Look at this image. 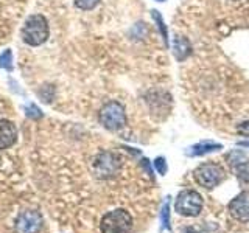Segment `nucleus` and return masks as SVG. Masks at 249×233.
Segmentation results:
<instances>
[{"label": "nucleus", "instance_id": "f257e3e1", "mask_svg": "<svg viewBox=\"0 0 249 233\" xmlns=\"http://www.w3.org/2000/svg\"><path fill=\"white\" fill-rule=\"evenodd\" d=\"M20 34L23 42L31 47L42 45L50 34L49 22H47V19L42 14H31L25 20V23H23Z\"/></svg>", "mask_w": 249, "mask_h": 233}, {"label": "nucleus", "instance_id": "9b49d317", "mask_svg": "<svg viewBox=\"0 0 249 233\" xmlns=\"http://www.w3.org/2000/svg\"><path fill=\"white\" fill-rule=\"evenodd\" d=\"M221 148L223 146L220 143H215L212 140H204V142H199L196 145L187 148L185 155H189V157H199V155H206L209 152H215L218 150H221Z\"/></svg>", "mask_w": 249, "mask_h": 233}, {"label": "nucleus", "instance_id": "f3484780", "mask_svg": "<svg viewBox=\"0 0 249 233\" xmlns=\"http://www.w3.org/2000/svg\"><path fill=\"white\" fill-rule=\"evenodd\" d=\"M154 168H156V171H158L160 176H165L167 174V169H168L165 159H163V157H158V159H156L154 160Z\"/></svg>", "mask_w": 249, "mask_h": 233}, {"label": "nucleus", "instance_id": "423d86ee", "mask_svg": "<svg viewBox=\"0 0 249 233\" xmlns=\"http://www.w3.org/2000/svg\"><path fill=\"white\" fill-rule=\"evenodd\" d=\"M120 168V157L112 152H101L93 160V169L98 177L107 179L114 176Z\"/></svg>", "mask_w": 249, "mask_h": 233}, {"label": "nucleus", "instance_id": "a211bd4d", "mask_svg": "<svg viewBox=\"0 0 249 233\" xmlns=\"http://www.w3.org/2000/svg\"><path fill=\"white\" fill-rule=\"evenodd\" d=\"M27 116H28V118H33V120H39L42 116V112L36 104H30L27 107Z\"/></svg>", "mask_w": 249, "mask_h": 233}, {"label": "nucleus", "instance_id": "412c9836", "mask_svg": "<svg viewBox=\"0 0 249 233\" xmlns=\"http://www.w3.org/2000/svg\"><path fill=\"white\" fill-rule=\"evenodd\" d=\"M185 233H201V232L195 230V229H187V230H185Z\"/></svg>", "mask_w": 249, "mask_h": 233}, {"label": "nucleus", "instance_id": "6e6552de", "mask_svg": "<svg viewBox=\"0 0 249 233\" xmlns=\"http://www.w3.org/2000/svg\"><path fill=\"white\" fill-rule=\"evenodd\" d=\"M229 165L233 169V173L237 174L238 179L243 182H249V157L243 151H232L228 154Z\"/></svg>", "mask_w": 249, "mask_h": 233}, {"label": "nucleus", "instance_id": "1a4fd4ad", "mask_svg": "<svg viewBox=\"0 0 249 233\" xmlns=\"http://www.w3.org/2000/svg\"><path fill=\"white\" fill-rule=\"evenodd\" d=\"M229 212L232 217H235L237 221L248 222L249 221V193L243 191L240 193L235 199H232L229 204Z\"/></svg>", "mask_w": 249, "mask_h": 233}, {"label": "nucleus", "instance_id": "f03ea898", "mask_svg": "<svg viewBox=\"0 0 249 233\" xmlns=\"http://www.w3.org/2000/svg\"><path fill=\"white\" fill-rule=\"evenodd\" d=\"M193 177L199 186H202V188H206V190H212L224 181L226 173L220 163L207 162V163H201V165L195 169Z\"/></svg>", "mask_w": 249, "mask_h": 233}, {"label": "nucleus", "instance_id": "ddd939ff", "mask_svg": "<svg viewBox=\"0 0 249 233\" xmlns=\"http://www.w3.org/2000/svg\"><path fill=\"white\" fill-rule=\"evenodd\" d=\"M151 16H153V19L156 20V23H158V27H159V30H160V34H162L163 42H165V47H168V45H170V41H168V31H167L165 22H163L160 13H159V11H156V10H153V11H151Z\"/></svg>", "mask_w": 249, "mask_h": 233}, {"label": "nucleus", "instance_id": "9d476101", "mask_svg": "<svg viewBox=\"0 0 249 233\" xmlns=\"http://www.w3.org/2000/svg\"><path fill=\"white\" fill-rule=\"evenodd\" d=\"M18 140V128L10 120H0V151L11 148Z\"/></svg>", "mask_w": 249, "mask_h": 233}, {"label": "nucleus", "instance_id": "4be33fe9", "mask_svg": "<svg viewBox=\"0 0 249 233\" xmlns=\"http://www.w3.org/2000/svg\"><path fill=\"white\" fill-rule=\"evenodd\" d=\"M156 2H165V0H156Z\"/></svg>", "mask_w": 249, "mask_h": 233}, {"label": "nucleus", "instance_id": "0eeeda50", "mask_svg": "<svg viewBox=\"0 0 249 233\" xmlns=\"http://www.w3.org/2000/svg\"><path fill=\"white\" fill-rule=\"evenodd\" d=\"M42 229V216L35 210H25L16 217V233H39Z\"/></svg>", "mask_w": 249, "mask_h": 233}, {"label": "nucleus", "instance_id": "aec40b11", "mask_svg": "<svg viewBox=\"0 0 249 233\" xmlns=\"http://www.w3.org/2000/svg\"><path fill=\"white\" fill-rule=\"evenodd\" d=\"M240 148H249V140H240V142L237 143Z\"/></svg>", "mask_w": 249, "mask_h": 233}, {"label": "nucleus", "instance_id": "39448f33", "mask_svg": "<svg viewBox=\"0 0 249 233\" xmlns=\"http://www.w3.org/2000/svg\"><path fill=\"white\" fill-rule=\"evenodd\" d=\"M202 205H204V200H202L199 193H196L195 190H184L178 194L175 202V210L182 216L193 217L199 215Z\"/></svg>", "mask_w": 249, "mask_h": 233}, {"label": "nucleus", "instance_id": "dca6fc26", "mask_svg": "<svg viewBox=\"0 0 249 233\" xmlns=\"http://www.w3.org/2000/svg\"><path fill=\"white\" fill-rule=\"evenodd\" d=\"M100 3V0H75V5L76 8H80V10H92V8H95L97 5Z\"/></svg>", "mask_w": 249, "mask_h": 233}, {"label": "nucleus", "instance_id": "20e7f679", "mask_svg": "<svg viewBox=\"0 0 249 233\" xmlns=\"http://www.w3.org/2000/svg\"><path fill=\"white\" fill-rule=\"evenodd\" d=\"M98 118L107 131H120L126 124V112L119 101H109L100 109Z\"/></svg>", "mask_w": 249, "mask_h": 233}, {"label": "nucleus", "instance_id": "4468645a", "mask_svg": "<svg viewBox=\"0 0 249 233\" xmlns=\"http://www.w3.org/2000/svg\"><path fill=\"white\" fill-rule=\"evenodd\" d=\"M160 219H162V230H167L171 233V225H170V202L165 200L162 205L160 212Z\"/></svg>", "mask_w": 249, "mask_h": 233}, {"label": "nucleus", "instance_id": "6ab92c4d", "mask_svg": "<svg viewBox=\"0 0 249 233\" xmlns=\"http://www.w3.org/2000/svg\"><path fill=\"white\" fill-rule=\"evenodd\" d=\"M237 132L240 135H243V137H249V120L240 123L237 126Z\"/></svg>", "mask_w": 249, "mask_h": 233}, {"label": "nucleus", "instance_id": "7ed1b4c3", "mask_svg": "<svg viewBox=\"0 0 249 233\" xmlns=\"http://www.w3.org/2000/svg\"><path fill=\"white\" fill-rule=\"evenodd\" d=\"M132 229V217L123 208H117L103 216L100 224L101 233H129Z\"/></svg>", "mask_w": 249, "mask_h": 233}, {"label": "nucleus", "instance_id": "f8f14e48", "mask_svg": "<svg viewBox=\"0 0 249 233\" xmlns=\"http://www.w3.org/2000/svg\"><path fill=\"white\" fill-rule=\"evenodd\" d=\"M173 53L178 61H184L192 54V45L187 37L176 36L173 39Z\"/></svg>", "mask_w": 249, "mask_h": 233}, {"label": "nucleus", "instance_id": "2eb2a0df", "mask_svg": "<svg viewBox=\"0 0 249 233\" xmlns=\"http://www.w3.org/2000/svg\"><path fill=\"white\" fill-rule=\"evenodd\" d=\"M0 68L13 70V51L10 49L0 54Z\"/></svg>", "mask_w": 249, "mask_h": 233}]
</instances>
